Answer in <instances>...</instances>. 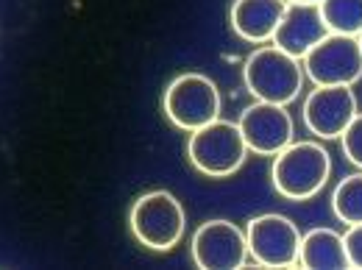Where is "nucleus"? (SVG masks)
I'll use <instances>...</instances> for the list:
<instances>
[{
  "mask_svg": "<svg viewBox=\"0 0 362 270\" xmlns=\"http://www.w3.org/2000/svg\"><path fill=\"white\" fill-rule=\"evenodd\" d=\"M243 81L245 90L257 100L290 106L304 84V67L290 53L279 50L276 45L257 47L245 64H243Z\"/></svg>",
  "mask_w": 362,
  "mask_h": 270,
  "instance_id": "1",
  "label": "nucleus"
},
{
  "mask_svg": "<svg viewBox=\"0 0 362 270\" xmlns=\"http://www.w3.org/2000/svg\"><path fill=\"white\" fill-rule=\"evenodd\" d=\"M332 173V159L317 142H290L273 159V189L290 201H307L323 189Z\"/></svg>",
  "mask_w": 362,
  "mask_h": 270,
  "instance_id": "2",
  "label": "nucleus"
},
{
  "mask_svg": "<svg viewBox=\"0 0 362 270\" xmlns=\"http://www.w3.org/2000/svg\"><path fill=\"white\" fill-rule=\"evenodd\" d=\"M129 228L148 251H173L184 237L187 215L181 201L168 189L139 195L129 212Z\"/></svg>",
  "mask_w": 362,
  "mask_h": 270,
  "instance_id": "3",
  "label": "nucleus"
},
{
  "mask_svg": "<svg viewBox=\"0 0 362 270\" xmlns=\"http://www.w3.org/2000/svg\"><path fill=\"white\" fill-rule=\"evenodd\" d=\"M248 145L243 139V131L231 120H212L195 131H189L187 139V156L192 168L209 179H226L234 176L248 156Z\"/></svg>",
  "mask_w": 362,
  "mask_h": 270,
  "instance_id": "4",
  "label": "nucleus"
},
{
  "mask_svg": "<svg viewBox=\"0 0 362 270\" xmlns=\"http://www.w3.org/2000/svg\"><path fill=\"white\" fill-rule=\"evenodd\" d=\"M162 109L176 129L195 131L221 117V90L204 73H181L168 84Z\"/></svg>",
  "mask_w": 362,
  "mask_h": 270,
  "instance_id": "5",
  "label": "nucleus"
},
{
  "mask_svg": "<svg viewBox=\"0 0 362 270\" xmlns=\"http://www.w3.org/2000/svg\"><path fill=\"white\" fill-rule=\"evenodd\" d=\"M301 61L315 87H354L362 78V47L357 37L326 34Z\"/></svg>",
  "mask_w": 362,
  "mask_h": 270,
  "instance_id": "6",
  "label": "nucleus"
},
{
  "mask_svg": "<svg viewBox=\"0 0 362 270\" xmlns=\"http://www.w3.org/2000/svg\"><path fill=\"white\" fill-rule=\"evenodd\" d=\"M248 259L262 268H293L298 265L301 231L284 215H257L245 228Z\"/></svg>",
  "mask_w": 362,
  "mask_h": 270,
  "instance_id": "7",
  "label": "nucleus"
},
{
  "mask_svg": "<svg viewBox=\"0 0 362 270\" xmlns=\"http://www.w3.org/2000/svg\"><path fill=\"white\" fill-rule=\"evenodd\" d=\"M192 262L204 270H240L248 262L245 231L231 221H206L192 234Z\"/></svg>",
  "mask_w": 362,
  "mask_h": 270,
  "instance_id": "8",
  "label": "nucleus"
},
{
  "mask_svg": "<svg viewBox=\"0 0 362 270\" xmlns=\"http://www.w3.org/2000/svg\"><path fill=\"white\" fill-rule=\"evenodd\" d=\"M237 126L243 131L248 151L259 156H276L281 148L293 142V134H296V123L287 106L265 103V100L245 106Z\"/></svg>",
  "mask_w": 362,
  "mask_h": 270,
  "instance_id": "9",
  "label": "nucleus"
},
{
  "mask_svg": "<svg viewBox=\"0 0 362 270\" xmlns=\"http://www.w3.org/2000/svg\"><path fill=\"white\" fill-rule=\"evenodd\" d=\"M357 112L360 106L351 87H315L304 103V120L320 139H340Z\"/></svg>",
  "mask_w": 362,
  "mask_h": 270,
  "instance_id": "10",
  "label": "nucleus"
},
{
  "mask_svg": "<svg viewBox=\"0 0 362 270\" xmlns=\"http://www.w3.org/2000/svg\"><path fill=\"white\" fill-rule=\"evenodd\" d=\"M329 34L317 6H298V3H287L281 23L273 31L271 45H276L279 50L290 53L293 59H304L313 47Z\"/></svg>",
  "mask_w": 362,
  "mask_h": 270,
  "instance_id": "11",
  "label": "nucleus"
},
{
  "mask_svg": "<svg viewBox=\"0 0 362 270\" xmlns=\"http://www.w3.org/2000/svg\"><path fill=\"white\" fill-rule=\"evenodd\" d=\"M287 0H234L228 20L240 40L262 45L271 42L276 25L281 23Z\"/></svg>",
  "mask_w": 362,
  "mask_h": 270,
  "instance_id": "12",
  "label": "nucleus"
},
{
  "mask_svg": "<svg viewBox=\"0 0 362 270\" xmlns=\"http://www.w3.org/2000/svg\"><path fill=\"white\" fill-rule=\"evenodd\" d=\"M298 265L313 270H346L351 268L343 234L332 228H313L301 237V251H298Z\"/></svg>",
  "mask_w": 362,
  "mask_h": 270,
  "instance_id": "13",
  "label": "nucleus"
},
{
  "mask_svg": "<svg viewBox=\"0 0 362 270\" xmlns=\"http://www.w3.org/2000/svg\"><path fill=\"white\" fill-rule=\"evenodd\" d=\"M317 11L329 28V34H362V0H320Z\"/></svg>",
  "mask_w": 362,
  "mask_h": 270,
  "instance_id": "14",
  "label": "nucleus"
},
{
  "mask_svg": "<svg viewBox=\"0 0 362 270\" xmlns=\"http://www.w3.org/2000/svg\"><path fill=\"white\" fill-rule=\"evenodd\" d=\"M332 209L334 215L349 225L362 223V173L357 176H346L337 184L334 195H332Z\"/></svg>",
  "mask_w": 362,
  "mask_h": 270,
  "instance_id": "15",
  "label": "nucleus"
},
{
  "mask_svg": "<svg viewBox=\"0 0 362 270\" xmlns=\"http://www.w3.org/2000/svg\"><path fill=\"white\" fill-rule=\"evenodd\" d=\"M340 145H343V153L349 156V162L362 170V112H357V117L340 134Z\"/></svg>",
  "mask_w": 362,
  "mask_h": 270,
  "instance_id": "16",
  "label": "nucleus"
},
{
  "mask_svg": "<svg viewBox=\"0 0 362 270\" xmlns=\"http://www.w3.org/2000/svg\"><path fill=\"white\" fill-rule=\"evenodd\" d=\"M343 242H346V254H349L351 268H362V223L349 225V231L343 234Z\"/></svg>",
  "mask_w": 362,
  "mask_h": 270,
  "instance_id": "17",
  "label": "nucleus"
},
{
  "mask_svg": "<svg viewBox=\"0 0 362 270\" xmlns=\"http://www.w3.org/2000/svg\"><path fill=\"white\" fill-rule=\"evenodd\" d=\"M287 3H298V6H317L320 0H287Z\"/></svg>",
  "mask_w": 362,
  "mask_h": 270,
  "instance_id": "18",
  "label": "nucleus"
},
{
  "mask_svg": "<svg viewBox=\"0 0 362 270\" xmlns=\"http://www.w3.org/2000/svg\"><path fill=\"white\" fill-rule=\"evenodd\" d=\"M357 40H360V47H362V34H360V37H357Z\"/></svg>",
  "mask_w": 362,
  "mask_h": 270,
  "instance_id": "19",
  "label": "nucleus"
}]
</instances>
